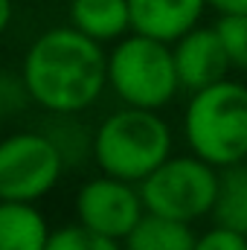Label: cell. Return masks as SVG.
<instances>
[{
  "mask_svg": "<svg viewBox=\"0 0 247 250\" xmlns=\"http://www.w3.org/2000/svg\"><path fill=\"white\" fill-rule=\"evenodd\" d=\"M29 102L53 117H76L105 93V50L79 29H44L26 50L21 64Z\"/></svg>",
  "mask_w": 247,
  "mask_h": 250,
  "instance_id": "6da1fadb",
  "label": "cell"
},
{
  "mask_svg": "<svg viewBox=\"0 0 247 250\" xmlns=\"http://www.w3.org/2000/svg\"><path fill=\"white\" fill-rule=\"evenodd\" d=\"M184 140L189 151L209 166L247 160V84L218 79L189 93L184 111Z\"/></svg>",
  "mask_w": 247,
  "mask_h": 250,
  "instance_id": "7a4b0ae2",
  "label": "cell"
},
{
  "mask_svg": "<svg viewBox=\"0 0 247 250\" xmlns=\"http://www.w3.org/2000/svg\"><path fill=\"white\" fill-rule=\"evenodd\" d=\"M172 154V128L160 111L123 105L96 125L90 137V157L99 172L140 184Z\"/></svg>",
  "mask_w": 247,
  "mask_h": 250,
  "instance_id": "3957f363",
  "label": "cell"
},
{
  "mask_svg": "<svg viewBox=\"0 0 247 250\" xmlns=\"http://www.w3.org/2000/svg\"><path fill=\"white\" fill-rule=\"evenodd\" d=\"M105 82L123 105L163 111L181 93L172 44L151 35L125 32L117 38L114 50L105 53Z\"/></svg>",
  "mask_w": 247,
  "mask_h": 250,
  "instance_id": "277c9868",
  "label": "cell"
},
{
  "mask_svg": "<svg viewBox=\"0 0 247 250\" xmlns=\"http://www.w3.org/2000/svg\"><path fill=\"white\" fill-rule=\"evenodd\" d=\"M218 187V169L206 160L189 154H169L157 169H151L140 184L143 209L175 218L184 224H195L212 212Z\"/></svg>",
  "mask_w": 247,
  "mask_h": 250,
  "instance_id": "5b68a950",
  "label": "cell"
},
{
  "mask_svg": "<svg viewBox=\"0 0 247 250\" xmlns=\"http://www.w3.org/2000/svg\"><path fill=\"white\" fill-rule=\"evenodd\" d=\"M64 166L50 131H12L0 137V198L38 204L59 187Z\"/></svg>",
  "mask_w": 247,
  "mask_h": 250,
  "instance_id": "8992f818",
  "label": "cell"
},
{
  "mask_svg": "<svg viewBox=\"0 0 247 250\" xmlns=\"http://www.w3.org/2000/svg\"><path fill=\"white\" fill-rule=\"evenodd\" d=\"M145 209L137 184L111 178L105 172L84 181L76 192V224L114 242H123Z\"/></svg>",
  "mask_w": 247,
  "mask_h": 250,
  "instance_id": "52a82bcc",
  "label": "cell"
},
{
  "mask_svg": "<svg viewBox=\"0 0 247 250\" xmlns=\"http://www.w3.org/2000/svg\"><path fill=\"white\" fill-rule=\"evenodd\" d=\"M172 62L181 90H201L230 73V62L215 35V26H192L172 41Z\"/></svg>",
  "mask_w": 247,
  "mask_h": 250,
  "instance_id": "ba28073f",
  "label": "cell"
},
{
  "mask_svg": "<svg viewBox=\"0 0 247 250\" xmlns=\"http://www.w3.org/2000/svg\"><path fill=\"white\" fill-rule=\"evenodd\" d=\"M206 0H128L131 32L160 38L172 44L201 23Z\"/></svg>",
  "mask_w": 247,
  "mask_h": 250,
  "instance_id": "9c48e42d",
  "label": "cell"
},
{
  "mask_svg": "<svg viewBox=\"0 0 247 250\" xmlns=\"http://www.w3.org/2000/svg\"><path fill=\"white\" fill-rule=\"evenodd\" d=\"M50 233L53 227L38 204L0 198V250H44Z\"/></svg>",
  "mask_w": 247,
  "mask_h": 250,
  "instance_id": "30bf717a",
  "label": "cell"
},
{
  "mask_svg": "<svg viewBox=\"0 0 247 250\" xmlns=\"http://www.w3.org/2000/svg\"><path fill=\"white\" fill-rule=\"evenodd\" d=\"M67 15L73 29L99 44L117 41L125 32H131L128 0H70Z\"/></svg>",
  "mask_w": 247,
  "mask_h": 250,
  "instance_id": "8fae6325",
  "label": "cell"
},
{
  "mask_svg": "<svg viewBox=\"0 0 247 250\" xmlns=\"http://www.w3.org/2000/svg\"><path fill=\"white\" fill-rule=\"evenodd\" d=\"M195 233L192 224L163 218L154 212H143L140 221L123 239V250H192Z\"/></svg>",
  "mask_w": 247,
  "mask_h": 250,
  "instance_id": "7c38bea8",
  "label": "cell"
},
{
  "mask_svg": "<svg viewBox=\"0 0 247 250\" xmlns=\"http://www.w3.org/2000/svg\"><path fill=\"white\" fill-rule=\"evenodd\" d=\"M209 215L215 218V224L247 236V160L218 169V187Z\"/></svg>",
  "mask_w": 247,
  "mask_h": 250,
  "instance_id": "4fadbf2b",
  "label": "cell"
},
{
  "mask_svg": "<svg viewBox=\"0 0 247 250\" xmlns=\"http://www.w3.org/2000/svg\"><path fill=\"white\" fill-rule=\"evenodd\" d=\"M215 35L224 47L230 70L247 73V15H218Z\"/></svg>",
  "mask_w": 247,
  "mask_h": 250,
  "instance_id": "5bb4252c",
  "label": "cell"
},
{
  "mask_svg": "<svg viewBox=\"0 0 247 250\" xmlns=\"http://www.w3.org/2000/svg\"><path fill=\"white\" fill-rule=\"evenodd\" d=\"M44 250H123V242L96 236L82 224H67L50 233V242Z\"/></svg>",
  "mask_w": 247,
  "mask_h": 250,
  "instance_id": "9a60e30c",
  "label": "cell"
},
{
  "mask_svg": "<svg viewBox=\"0 0 247 250\" xmlns=\"http://www.w3.org/2000/svg\"><path fill=\"white\" fill-rule=\"evenodd\" d=\"M29 105L32 102H29V93H26L21 73L0 70V117H15V114L26 111Z\"/></svg>",
  "mask_w": 247,
  "mask_h": 250,
  "instance_id": "2e32d148",
  "label": "cell"
},
{
  "mask_svg": "<svg viewBox=\"0 0 247 250\" xmlns=\"http://www.w3.org/2000/svg\"><path fill=\"white\" fill-rule=\"evenodd\" d=\"M192 250H247V236L239 230L215 224V227L204 230L201 236H195Z\"/></svg>",
  "mask_w": 247,
  "mask_h": 250,
  "instance_id": "e0dca14e",
  "label": "cell"
},
{
  "mask_svg": "<svg viewBox=\"0 0 247 250\" xmlns=\"http://www.w3.org/2000/svg\"><path fill=\"white\" fill-rule=\"evenodd\" d=\"M215 15H247V0H206Z\"/></svg>",
  "mask_w": 247,
  "mask_h": 250,
  "instance_id": "ac0fdd59",
  "label": "cell"
},
{
  "mask_svg": "<svg viewBox=\"0 0 247 250\" xmlns=\"http://www.w3.org/2000/svg\"><path fill=\"white\" fill-rule=\"evenodd\" d=\"M12 18H15V3L12 0H0V35L9 29Z\"/></svg>",
  "mask_w": 247,
  "mask_h": 250,
  "instance_id": "d6986e66",
  "label": "cell"
}]
</instances>
